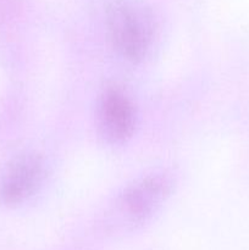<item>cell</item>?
Instances as JSON below:
<instances>
[{"mask_svg": "<svg viewBox=\"0 0 249 250\" xmlns=\"http://www.w3.org/2000/svg\"><path fill=\"white\" fill-rule=\"evenodd\" d=\"M107 26L114 46L131 61L146 55L153 39V20L143 6L116 1L107 11Z\"/></svg>", "mask_w": 249, "mask_h": 250, "instance_id": "obj_1", "label": "cell"}, {"mask_svg": "<svg viewBox=\"0 0 249 250\" xmlns=\"http://www.w3.org/2000/svg\"><path fill=\"white\" fill-rule=\"evenodd\" d=\"M172 190V180L167 175H149L128 186L115 202L111 219L124 225L143 224L164 204Z\"/></svg>", "mask_w": 249, "mask_h": 250, "instance_id": "obj_2", "label": "cell"}, {"mask_svg": "<svg viewBox=\"0 0 249 250\" xmlns=\"http://www.w3.org/2000/svg\"><path fill=\"white\" fill-rule=\"evenodd\" d=\"M136 126V112L131 100L117 88H109L99 104V127L110 143H122L131 138Z\"/></svg>", "mask_w": 249, "mask_h": 250, "instance_id": "obj_3", "label": "cell"}, {"mask_svg": "<svg viewBox=\"0 0 249 250\" xmlns=\"http://www.w3.org/2000/svg\"><path fill=\"white\" fill-rule=\"evenodd\" d=\"M43 178L39 156L26 154L11 161L0 181V197L6 204H19L36 192Z\"/></svg>", "mask_w": 249, "mask_h": 250, "instance_id": "obj_4", "label": "cell"}]
</instances>
